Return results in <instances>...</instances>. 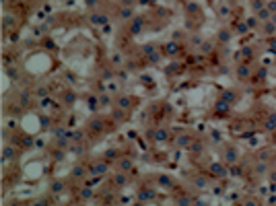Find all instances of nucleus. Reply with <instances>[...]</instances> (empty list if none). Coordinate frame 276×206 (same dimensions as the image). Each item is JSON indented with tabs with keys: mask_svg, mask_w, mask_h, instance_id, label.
Here are the masks:
<instances>
[{
	"mask_svg": "<svg viewBox=\"0 0 276 206\" xmlns=\"http://www.w3.org/2000/svg\"><path fill=\"white\" fill-rule=\"evenodd\" d=\"M107 165H109L107 161H97V163L93 165V173H97V175L101 173V175H103V173L107 171Z\"/></svg>",
	"mask_w": 276,
	"mask_h": 206,
	"instance_id": "f257e3e1",
	"label": "nucleus"
},
{
	"mask_svg": "<svg viewBox=\"0 0 276 206\" xmlns=\"http://www.w3.org/2000/svg\"><path fill=\"white\" fill-rule=\"evenodd\" d=\"M270 14H272V12H270L268 6H266V8H260V11H258V21H268Z\"/></svg>",
	"mask_w": 276,
	"mask_h": 206,
	"instance_id": "f03ea898",
	"label": "nucleus"
},
{
	"mask_svg": "<svg viewBox=\"0 0 276 206\" xmlns=\"http://www.w3.org/2000/svg\"><path fill=\"white\" fill-rule=\"evenodd\" d=\"M82 175H85V167H82V165H76V167L72 169V179H81Z\"/></svg>",
	"mask_w": 276,
	"mask_h": 206,
	"instance_id": "7ed1b4c3",
	"label": "nucleus"
},
{
	"mask_svg": "<svg viewBox=\"0 0 276 206\" xmlns=\"http://www.w3.org/2000/svg\"><path fill=\"white\" fill-rule=\"evenodd\" d=\"M89 128H91L93 132H99V130H103V122H101V120L97 117V120H93L91 124H89Z\"/></svg>",
	"mask_w": 276,
	"mask_h": 206,
	"instance_id": "20e7f679",
	"label": "nucleus"
},
{
	"mask_svg": "<svg viewBox=\"0 0 276 206\" xmlns=\"http://www.w3.org/2000/svg\"><path fill=\"white\" fill-rule=\"evenodd\" d=\"M114 183L115 185H124V183H126V175H124V173H115L114 175Z\"/></svg>",
	"mask_w": 276,
	"mask_h": 206,
	"instance_id": "39448f33",
	"label": "nucleus"
},
{
	"mask_svg": "<svg viewBox=\"0 0 276 206\" xmlns=\"http://www.w3.org/2000/svg\"><path fill=\"white\" fill-rule=\"evenodd\" d=\"M130 97H120V99H117V105H120V107H122V109H128V107H130Z\"/></svg>",
	"mask_w": 276,
	"mask_h": 206,
	"instance_id": "423d86ee",
	"label": "nucleus"
},
{
	"mask_svg": "<svg viewBox=\"0 0 276 206\" xmlns=\"http://www.w3.org/2000/svg\"><path fill=\"white\" fill-rule=\"evenodd\" d=\"M152 192H149V190H142V192H140V200H142V202H149V200H152Z\"/></svg>",
	"mask_w": 276,
	"mask_h": 206,
	"instance_id": "0eeeda50",
	"label": "nucleus"
},
{
	"mask_svg": "<svg viewBox=\"0 0 276 206\" xmlns=\"http://www.w3.org/2000/svg\"><path fill=\"white\" fill-rule=\"evenodd\" d=\"M91 21L95 25H105L107 23V17H105V14H101V17H91Z\"/></svg>",
	"mask_w": 276,
	"mask_h": 206,
	"instance_id": "6e6552de",
	"label": "nucleus"
},
{
	"mask_svg": "<svg viewBox=\"0 0 276 206\" xmlns=\"http://www.w3.org/2000/svg\"><path fill=\"white\" fill-rule=\"evenodd\" d=\"M120 17H122V19H130V17H132V8H130V6L122 8V11H120Z\"/></svg>",
	"mask_w": 276,
	"mask_h": 206,
	"instance_id": "1a4fd4ad",
	"label": "nucleus"
},
{
	"mask_svg": "<svg viewBox=\"0 0 276 206\" xmlns=\"http://www.w3.org/2000/svg\"><path fill=\"white\" fill-rule=\"evenodd\" d=\"M140 29H142V21L136 19V23H132V33H140Z\"/></svg>",
	"mask_w": 276,
	"mask_h": 206,
	"instance_id": "9d476101",
	"label": "nucleus"
},
{
	"mask_svg": "<svg viewBox=\"0 0 276 206\" xmlns=\"http://www.w3.org/2000/svg\"><path fill=\"white\" fill-rule=\"evenodd\" d=\"M120 167H122L124 171H128V169L132 167V161H130V159H122V163H120Z\"/></svg>",
	"mask_w": 276,
	"mask_h": 206,
	"instance_id": "9b49d317",
	"label": "nucleus"
},
{
	"mask_svg": "<svg viewBox=\"0 0 276 206\" xmlns=\"http://www.w3.org/2000/svg\"><path fill=\"white\" fill-rule=\"evenodd\" d=\"M264 33H266V35H272V33H274V23L264 25Z\"/></svg>",
	"mask_w": 276,
	"mask_h": 206,
	"instance_id": "f8f14e48",
	"label": "nucleus"
},
{
	"mask_svg": "<svg viewBox=\"0 0 276 206\" xmlns=\"http://www.w3.org/2000/svg\"><path fill=\"white\" fill-rule=\"evenodd\" d=\"M247 74H249V70H247V66H245V64H243V66H239V76H241V79H245Z\"/></svg>",
	"mask_w": 276,
	"mask_h": 206,
	"instance_id": "ddd939ff",
	"label": "nucleus"
},
{
	"mask_svg": "<svg viewBox=\"0 0 276 206\" xmlns=\"http://www.w3.org/2000/svg\"><path fill=\"white\" fill-rule=\"evenodd\" d=\"M167 52H169V54H175V52H177V43H169V46H167Z\"/></svg>",
	"mask_w": 276,
	"mask_h": 206,
	"instance_id": "4468645a",
	"label": "nucleus"
},
{
	"mask_svg": "<svg viewBox=\"0 0 276 206\" xmlns=\"http://www.w3.org/2000/svg\"><path fill=\"white\" fill-rule=\"evenodd\" d=\"M114 117H115V120H122V117H124V111H122V109H115V111H114Z\"/></svg>",
	"mask_w": 276,
	"mask_h": 206,
	"instance_id": "2eb2a0df",
	"label": "nucleus"
},
{
	"mask_svg": "<svg viewBox=\"0 0 276 206\" xmlns=\"http://www.w3.org/2000/svg\"><path fill=\"white\" fill-rule=\"evenodd\" d=\"M52 190H54V192H60V190H62V182H54Z\"/></svg>",
	"mask_w": 276,
	"mask_h": 206,
	"instance_id": "dca6fc26",
	"label": "nucleus"
},
{
	"mask_svg": "<svg viewBox=\"0 0 276 206\" xmlns=\"http://www.w3.org/2000/svg\"><path fill=\"white\" fill-rule=\"evenodd\" d=\"M81 196H82V198H91V196H93V192L89 190V188H87V190H82V192H81Z\"/></svg>",
	"mask_w": 276,
	"mask_h": 206,
	"instance_id": "f3484780",
	"label": "nucleus"
},
{
	"mask_svg": "<svg viewBox=\"0 0 276 206\" xmlns=\"http://www.w3.org/2000/svg\"><path fill=\"white\" fill-rule=\"evenodd\" d=\"M212 171L219 173V175H223V167H220V165H212Z\"/></svg>",
	"mask_w": 276,
	"mask_h": 206,
	"instance_id": "a211bd4d",
	"label": "nucleus"
},
{
	"mask_svg": "<svg viewBox=\"0 0 276 206\" xmlns=\"http://www.w3.org/2000/svg\"><path fill=\"white\" fill-rule=\"evenodd\" d=\"M46 89H43V87H41V89H37V93H35V95H37V97H43V95H46Z\"/></svg>",
	"mask_w": 276,
	"mask_h": 206,
	"instance_id": "6ab92c4d",
	"label": "nucleus"
},
{
	"mask_svg": "<svg viewBox=\"0 0 276 206\" xmlns=\"http://www.w3.org/2000/svg\"><path fill=\"white\" fill-rule=\"evenodd\" d=\"M144 52H146V54H155V47L152 46H144Z\"/></svg>",
	"mask_w": 276,
	"mask_h": 206,
	"instance_id": "aec40b11",
	"label": "nucleus"
},
{
	"mask_svg": "<svg viewBox=\"0 0 276 206\" xmlns=\"http://www.w3.org/2000/svg\"><path fill=\"white\" fill-rule=\"evenodd\" d=\"M4 157H12V149H11V146H6V150H4Z\"/></svg>",
	"mask_w": 276,
	"mask_h": 206,
	"instance_id": "412c9836",
	"label": "nucleus"
},
{
	"mask_svg": "<svg viewBox=\"0 0 276 206\" xmlns=\"http://www.w3.org/2000/svg\"><path fill=\"white\" fill-rule=\"evenodd\" d=\"M227 12H229V8H227V6H223V8H220V17H227Z\"/></svg>",
	"mask_w": 276,
	"mask_h": 206,
	"instance_id": "4be33fe9",
	"label": "nucleus"
},
{
	"mask_svg": "<svg viewBox=\"0 0 276 206\" xmlns=\"http://www.w3.org/2000/svg\"><path fill=\"white\" fill-rule=\"evenodd\" d=\"M268 8H270V11H276V0H272V2L268 4Z\"/></svg>",
	"mask_w": 276,
	"mask_h": 206,
	"instance_id": "5701e85b",
	"label": "nucleus"
},
{
	"mask_svg": "<svg viewBox=\"0 0 276 206\" xmlns=\"http://www.w3.org/2000/svg\"><path fill=\"white\" fill-rule=\"evenodd\" d=\"M161 183H163V185H171V182H169L167 177H161Z\"/></svg>",
	"mask_w": 276,
	"mask_h": 206,
	"instance_id": "b1692460",
	"label": "nucleus"
},
{
	"mask_svg": "<svg viewBox=\"0 0 276 206\" xmlns=\"http://www.w3.org/2000/svg\"><path fill=\"white\" fill-rule=\"evenodd\" d=\"M157 138H159V140H163V138H165V132H163V130H161V132H157Z\"/></svg>",
	"mask_w": 276,
	"mask_h": 206,
	"instance_id": "393cba45",
	"label": "nucleus"
}]
</instances>
